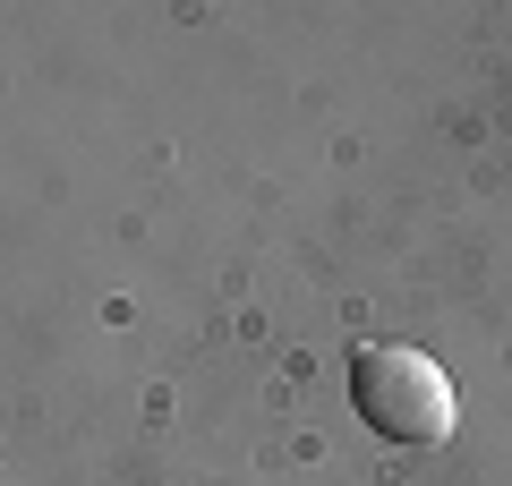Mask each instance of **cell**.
<instances>
[{"instance_id":"6da1fadb","label":"cell","mask_w":512,"mask_h":486,"mask_svg":"<svg viewBox=\"0 0 512 486\" xmlns=\"http://www.w3.org/2000/svg\"><path fill=\"white\" fill-rule=\"evenodd\" d=\"M350 401L384 444H444L461 427V393L427 350L410 342H367L350 350Z\"/></svg>"}]
</instances>
